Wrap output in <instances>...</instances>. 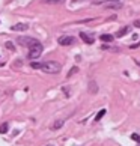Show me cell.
Segmentation results:
<instances>
[{
    "label": "cell",
    "instance_id": "obj_18",
    "mask_svg": "<svg viewBox=\"0 0 140 146\" xmlns=\"http://www.w3.org/2000/svg\"><path fill=\"white\" fill-rule=\"evenodd\" d=\"M139 47H140V41L137 42V44H133V45H130L131 50H136V48H139Z\"/></svg>",
    "mask_w": 140,
    "mask_h": 146
},
{
    "label": "cell",
    "instance_id": "obj_12",
    "mask_svg": "<svg viewBox=\"0 0 140 146\" xmlns=\"http://www.w3.org/2000/svg\"><path fill=\"white\" fill-rule=\"evenodd\" d=\"M96 90H98V86H96V83H95V82H90V83H89V92L96 94Z\"/></svg>",
    "mask_w": 140,
    "mask_h": 146
},
{
    "label": "cell",
    "instance_id": "obj_11",
    "mask_svg": "<svg viewBox=\"0 0 140 146\" xmlns=\"http://www.w3.org/2000/svg\"><path fill=\"white\" fill-rule=\"evenodd\" d=\"M8 128H9V123L8 122H5L0 125V134H6L8 133Z\"/></svg>",
    "mask_w": 140,
    "mask_h": 146
},
{
    "label": "cell",
    "instance_id": "obj_19",
    "mask_svg": "<svg viewBox=\"0 0 140 146\" xmlns=\"http://www.w3.org/2000/svg\"><path fill=\"white\" fill-rule=\"evenodd\" d=\"M133 24H134V27H139V29H140V20H136Z\"/></svg>",
    "mask_w": 140,
    "mask_h": 146
},
{
    "label": "cell",
    "instance_id": "obj_15",
    "mask_svg": "<svg viewBox=\"0 0 140 146\" xmlns=\"http://www.w3.org/2000/svg\"><path fill=\"white\" fill-rule=\"evenodd\" d=\"M131 139L134 140V142H139L140 143V136H139V134H131Z\"/></svg>",
    "mask_w": 140,
    "mask_h": 146
},
{
    "label": "cell",
    "instance_id": "obj_8",
    "mask_svg": "<svg viewBox=\"0 0 140 146\" xmlns=\"http://www.w3.org/2000/svg\"><path fill=\"white\" fill-rule=\"evenodd\" d=\"M100 39L103 41V42H111V41H113V36L109 35V33H104V35L100 36Z\"/></svg>",
    "mask_w": 140,
    "mask_h": 146
},
{
    "label": "cell",
    "instance_id": "obj_13",
    "mask_svg": "<svg viewBox=\"0 0 140 146\" xmlns=\"http://www.w3.org/2000/svg\"><path fill=\"white\" fill-rule=\"evenodd\" d=\"M41 65H42V63H39V62H32L30 66L33 68V69H41Z\"/></svg>",
    "mask_w": 140,
    "mask_h": 146
},
{
    "label": "cell",
    "instance_id": "obj_5",
    "mask_svg": "<svg viewBox=\"0 0 140 146\" xmlns=\"http://www.w3.org/2000/svg\"><path fill=\"white\" fill-rule=\"evenodd\" d=\"M27 29H29V24H26V23H17V24H14L12 27H11L12 32H24Z\"/></svg>",
    "mask_w": 140,
    "mask_h": 146
},
{
    "label": "cell",
    "instance_id": "obj_2",
    "mask_svg": "<svg viewBox=\"0 0 140 146\" xmlns=\"http://www.w3.org/2000/svg\"><path fill=\"white\" fill-rule=\"evenodd\" d=\"M18 44L30 48V47H33V45H36V44H39V41L35 39V38H32V36H24V38L20 36V38H18Z\"/></svg>",
    "mask_w": 140,
    "mask_h": 146
},
{
    "label": "cell",
    "instance_id": "obj_7",
    "mask_svg": "<svg viewBox=\"0 0 140 146\" xmlns=\"http://www.w3.org/2000/svg\"><path fill=\"white\" fill-rule=\"evenodd\" d=\"M128 32H130V27H128V26H125V27H122V29H121V30L115 35V38H122L123 35H127Z\"/></svg>",
    "mask_w": 140,
    "mask_h": 146
},
{
    "label": "cell",
    "instance_id": "obj_6",
    "mask_svg": "<svg viewBox=\"0 0 140 146\" xmlns=\"http://www.w3.org/2000/svg\"><path fill=\"white\" fill-rule=\"evenodd\" d=\"M80 38H82V41L86 42V44H94V38L88 33H80Z\"/></svg>",
    "mask_w": 140,
    "mask_h": 146
},
{
    "label": "cell",
    "instance_id": "obj_17",
    "mask_svg": "<svg viewBox=\"0 0 140 146\" xmlns=\"http://www.w3.org/2000/svg\"><path fill=\"white\" fill-rule=\"evenodd\" d=\"M77 71H78V68H77V66H74V68L71 69V71H69V74H68V77H71V75H72V74H75V72H77Z\"/></svg>",
    "mask_w": 140,
    "mask_h": 146
},
{
    "label": "cell",
    "instance_id": "obj_20",
    "mask_svg": "<svg viewBox=\"0 0 140 146\" xmlns=\"http://www.w3.org/2000/svg\"><path fill=\"white\" fill-rule=\"evenodd\" d=\"M47 146H53V145H47Z\"/></svg>",
    "mask_w": 140,
    "mask_h": 146
},
{
    "label": "cell",
    "instance_id": "obj_1",
    "mask_svg": "<svg viewBox=\"0 0 140 146\" xmlns=\"http://www.w3.org/2000/svg\"><path fill=\"white\" fill-rule=\"evenodd\" d=\"M60 68H62L60 63H57V62H44L41 65V69L48 74H57L60 71Z\"/></svg>",
    "mask_w": 140,
    "mask_h": 146
},
{
    "label": "cell",
    "instance_id": "obj_9",
    "mask_svg": "<svg viewBox=\"0 0 140 146\" xmlns=\"http://www.w3.org/2000/svg\"><path fill=\"white\" fill-rule=\"evenodd\" d=\"M62 127H63V121H62V119H59V121H56L51 125V129H59V128H62Z\"/></svg>",
    "mask_w": 140,
    "mask_h": 146
},
{
    "label": "cell",
    "instance_id": "obj_3",
    "mask_svg": "<svg viewBox=\"0 0 140 146\" xmlns=\"http://www.w3.org/2000/svg\"><path fill=\"white\" fill-rule=\"evenodd\" d=\"M29 50H30V51H29V59L35 60V59H38V57L42 54V50H44V48H42L41 44H36V45H33V47H30Z\"/></svg>",
    "mask_w": 140,
    "mask_h": 146
},
{
    "label": "cell",
    "instance_id": "obj_4",
    "mask_svg": "<svg viewBox=\"0 0 140 146\" xmlns=\"http://www.w3.org/2000/svg\"><path fill=\"white\" fill-rule=\"evenodd\" d=\"M74 36H60L59 38V44L63 45V47H66V45H71L74 44Z\"/></svg>",
    "mask_w": 140,
    "mask_h": 146
},
{
    "label": "cell",
    "instance_id": "obj_10",
    "mask_svg": "<svg viewBox=\"0 0 140 146\" xmlns=\"http://www.w3.org/2000/svg\"><path fill=\"white\" fill-rule=\"evenodd\" d=\"M105 113H107V111H105V109L100 110L98 113H96V116H95V121H96V122H98V121H101V119L104 117V115H105Z\"/></svg>",
    "mask_w": 140,
    "mask_h": 146
},
{
    "label": "cell",
    "instance_id": "obj_14",
    "mask_svg": "<svg viewBox=\"0 0 140 146\" xmlns=\"http://www.w3.org/2000/svg\"><path fill=\"white\" fill-rule=\"evenodd\" d=\"M5 45L8 47V50H12V51L15 50V47H14V44H12V42H9V41H8V42H6V44H5Z\"/></svg>",
    "mask_w": 140,
    "mask_h": 146
},
{
    "label": "cell",
    "instance_id": "obj_16",
    "mask_svg": "<svg viewBox=\"0 0 140 146\" xmlns=\"http://www.w3.org/2000/svg\"><path fill=\"white\" fill-rule=\"evenodd\" d=\"M122 6L121 3H116V5H109V8H111V9H119Z\"/></svg>",
    "mask_w": 140,
    "mask_h": 146
}]
</instances>
